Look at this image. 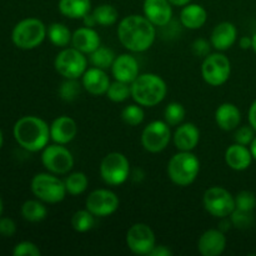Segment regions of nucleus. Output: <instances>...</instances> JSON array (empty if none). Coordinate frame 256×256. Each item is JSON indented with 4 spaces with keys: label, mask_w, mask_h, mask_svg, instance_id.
Segmentation results:
<instances>
[{
    "label": "nucleus",
    "mask_w": 256,
    "mask_h": 256,
    "mask_svg": "<svg viewBox=\"0 0 256 256\" xmlns=\"http://www.w3.org/2000/svg\"><path fill=\"white\" fill-rule=\"evenodd\" d=\"M155 25L142 15H129L119 22L118 38L124 48L132 52H146L154 44Z\"/></svg>",
    "instance_id": "nucleus-1"
},
{
    "label": "nucleus",
    "mask_w": 256,
    "mask_h": 256,
    "mask_svg": "<svg viewBox=\"0 0 256 256\" xmlns=\"http://www.w3.org/2000/svg\"><path fill=\"white\" fill-rule=\"evenodd\" d=\"M14 138L18 144L32 152H40L50 139V126L38 116H22L15 122Z\"/></svg>",
    "instance_id": "nucleus-2"
},
{
    "label": "nucleus",
    "mask_w": 256,
    "mask_h": 256,
    "mask_svg": "<svg viewBox=\"0 0 256 256\" xmlns=\"http://www.w3.org/2000/svg\"><path fill=\"white\" fill-rule=\"evenodd\" d=\"M168 88L156 74L139 75L132 82V96L142 106H155L166 96Z\"/></svg>",
    "instance_id": "nucleus-3"
},
{
    "label": "nucleus",
    "mask_w": 256,
    "mask_h": 256,
    "mask_svg": "<svg viewBox=\"0 0 256 256\" xmlns=\"http://www.w3.org/2000/svg\"><path fill=\"white\" fill-rule=\"evenodd\" d=\"M200 162L192 152H180L172 155L168 164V175L174 184L189 186L196 180Z\"/></svg>",
    "instance_id": "nucleus-4"
},
{
    "label": "nucleus",
    "mask_w": 256,
    "mask_h": 256,
    "mask_svg": "<svg viewBox=\"0 0 256 256\" xmlns=\"http://www.w3.org/2000/svg\"><path fill=\"white\" fill-rule=\"evenodd\" d=\"M46 35V26L42 20L28 18L15 25L12 32V40L19 49L32 50L39 46Z\"/></svg>",
    "instance_id": "nucleus-5"
},
{
    "label": "nucleus",
    "mask_w": 256,
    "mask_h": 256,
    "mask_svg": "<svg viewBox=\"0 0 256 256\" xmlns=\"http://www.w3.org/2000/svg\"><path fill=\"white\" fill-rule=\"evenodd\" d=\"M32 192L35 196L48 204H58L62 202L66 195L65 182L54 174L42 172L32 178Z\"/></svg>",
    "instance_id": "nucleus-6"
},
{
    "label": "nucleus",
    "mask_w": 256,
    "mask_h": 256,
    "mask_svg": "<svg viewBox=\"0 0 256 256\" xmlns=\"http://www.w3.org/2000/svg\"><path fill=\"white\" fill-rule=\"evenodd\" d=\"M130 164L122 152H110L100 164V175L108 185L118 186L124 184L129 178Z\"/></svg>",
    "instance_id": "nucleus-7"
},
{
    "label": "nucleus",
    "mask_w": 256,
    "mask_h": 256,
    "mask_svg": "<svg viewBox=\"0 0 256 256\" xmlns=\"http://www.w3.org/2000/svg\"><path fill=\"white\" fill-rule=\"evenodd\" d=\"M55 70L65 79H79L86 72L88 60L84 52L74 46L64 49L56 55L54 62Z\"/></svg>",
    "instance_id": "nucleus-8"
},
{
    "label": "nucleus",
    "mask_w": 256,
    "mask_h": 256,
    "mask_svg": "<svg viewBox=\"0 0 256 256\" xmlns=\"http://www.w3.org/2000/svg\"><path fill=\"white\" fill-rule=\"evenodd\" d=\"M204 208L215 218H228L235 210V198L226 189L220 186L209 188L202 198Z\"/></svg>",
    "instance_id": "nucleus-9"
},
{
    "label": "nucleus",
    "mask_w": 256,
    "mask_h": 256,
    "mask_svg": "<svg viewBox=\"0 0 256 256\" xmlns=\"http://www.w3.org/2000/svg\"><path fill=\"white\" fill-rule=\"evenodd\" d=\"M232 72L229 58L224 54H209L202 65V74L205 82L212 86H220L228 82Z\"/></svg>",
    "instance_id": "nucleus-10"
},
{
    "label": "nucleus",
    "mask_w": 256,
    "mask_h": 256,
    "mask_svg": "<svg viewBox=\"0 0 256 256\" xmlns=\"http://www.w3.org/2000/svg\"><path fill=\"white\" fill-rule=\"evenodd\" d=\"M42 162L52 174H68L74 166V158L72 152L62 144L46 145L42 149Z\"/></svg>",
    "instance_id": "nucleus-11"
},
{
    "label": "nucleus",
    "mask_w": 256,
    "mask_h": 256,
    "mask_svg": "<svg viewBox=\"0 0 256 256\" xmlns=\"http://www.w3.org/2000/svg\"><path fill=\"white\" fill-rule=\"evenodd\" d=\"M172 139L170 125L166 122H152L142 134V144L149 152H160L169 145Z\"/></svg>",
    "instance_id": "nucleus-12"
},
{
    "label": "nucleus",
    "mask_w": 256,
    "mask_h": 256,
    "mask_svg": "<svg viewBox=\"0 0 256 256\" xmlns=\"http://www.w3.org/2000/svg\"><path fill=\"white\" fill-rule=\"evenodd\" d=\"M126 245L134 254L149 255L155 246L154 232L146 224H134L126 232Z\"/></svg>",
    "instance_id": "nucleus-13"
},
{
    "label": "nucleus",
    "mask_w": 256,
    "mask_h": 256,
    "mask_svg": "<svg viewBox=\"0 0 256 256\" xmlns=\"http://www.w3.org/2000/svg\"><path fill=\"white\" fill-rule=\"evenodd\" d=\"M119 198L108 189H98L90 192L85 206L94 216H109L119 209Z\"/></svg>",
    "instance_id": "nucleus-14"
},
{
    "label": "nucleus",
    "mask_w": 256,
    "mask_h": 256,
    "mask_svg": "<svg viewBox=\"0 0 256 256\" xmlns=\"http://www.w3.org/2000/svg\"><path fill=\"white\" fill-rule=\"evenodd\" d=\"M112 76L115 80L132 84L139 76V62L132 55L122 54L115 58L112 66Z\"/></svg>",
    "instance_id": "nucleus-15"
},
{
    "label": "nucleus",
    "mask_w": 256,
    "mask_h": 256,
    "mask_svg": "<svg viewBox=\"0 0 256 256\" xmlns=\"http://www.w3.org/2000/svg\"><path fill=\"white\" fill-rule=\"evenodd\" d=\"M226 248V236L219 229L206 230L200 236L198 249L202 256H219Z\"/></svg>",
    "instance_id": "nucleus-16"
},
{
    "label": "nucleus",
    "mask_w": 256,
    "mask_h": 256,
    "mask_svg": "<svg viewBox=\"0 0 256 256\" xmlns=\"http://www.w3.org/2000/svg\"><path fill=\"white\" fill-rule=\"evenodd\" d=\"M144 14L155 26H165L172 20V4L169 0H145Z\"/></svg>",
    "instance_id": "nucleus-17"
},
{
    "label": "nucleus",
    "mask_w": 256,
    "mask_h": 256,
    "mask_svg": "<svg viewBox=\"0 0 256 256\" xmlns=\"http://www.w3.org/2000/svg\"><path fill=\"white\" fill-rule=\"evenodd\" d=\"M78 134V125L72 118L62 115L56 118L50 125V138L56 144L65 145L72 142Z\"/></svg>",
    "instance_id": "nucleus-18"
},
{
    "label": "nucleus",
    "mask_w": 256,
    "mask_h": 256,
    "mask_svg": "<svg viewBox=\"0 0 256 256\" xmlns=\"http://www.w3.org/2000/svg\"><path fill=\"white\" fill-rule=\"evenodd\" d=\"M110 79L105 70L99 68H90L82 75V88L89 94L99 96V95L106 94L110 86Z\"/></svg>",
    "instance_id": "nucleus-19"
},
{
    "label": "nucleus",
    "mask_w": 256,
    "mask_h": 256,
    "mask_svg": "<svg viewBox=\"0 0 256 256\" xmlns=\"http://www.w3.org/2000/svg\"><path fill=\"white\" fill-rule=\"evenodd\" d=\"M200 140V132L192 122L182 124L174 134V144L180 152H192L196 148Z\"/></svg>",
    "instance_id": "nucleus-20"
},
{
    "label": "nucleus",
    "mask_w": 256,
    "mask_h": 256,
    "mask_svg": "<svg viewBox=\"0 0 256 256\" xmlns=\"http://www.w3.org/2000/svg\"><path fill=\"white\" fill-rule=\"evenodd\" d=\"M236 38L238 29L232 22H220L212 32V45L219 52H224L235 44Z\"/></svg>",
    "instance_id": "nucleus-21"
},
{
    "label": "nucleus",
    "mask_w": 256,
    "mask_h": 256,
    "mask_svg": "<svg viewBox=\"0 0 256 256\" xmlns=\"http://www.w3.org/2000/svg\"><path fill=\"white\" fill-rule=\"evenodd\" d=\"M100 42H102V40H100L99 34L92 28L89 26L75 30L72 38V46L79 52H84V54L94 52L100 46Z\"/></svg>",
    "instance_id": "nucleus-22"
},
{
    "label": "nucleus",
    "mask_w": 256,
    "mask_h": 256,
    "mask_svg": "<svg viewBox=\"0 0 256 256\" xmlns=\"http://www.w3.org/2000/svg\"><path fill=\"white\" fill-rule=\"evenodd\" d=\"M252 160V152L246 148V145L242 144H232L225 152V162L232 168V170L236 172H242L246 170L250 166Z\"/></svg>",
    "instance_id": "nucleus-23"
},
{
    "label": "nucleus",
    "mask_w": 256,
    "mask_h": 256,
    "mask_svg": "<svg viewBox=\"0 0 256 256\" xmlns=\"http://www.w3.org/2000/svg\"><path fill=\"white\" fill-rule=\"evenodd\" d=\"M215 120L220 129L230 132L239 126L240 122H242V112L236 105L232 104V102H224L216 109Z\"/></svg>",
    "instance_id": "nucleus-24"
},
{
    "label": "nucleus",
    "mask_w": 256,
    "mask_h": 256,
    "mask_svg": "<svg viewBox=\"0 0 256 256\" xmlns=\"http://www.w3.org/2000/svg\"><path fill=\"white\" fill-rule=\"evenodd\" d=\"M208 20V12L202 5L188 4L180 12V22L185 28L192 30L200 29L204 26Z\"/></svg>",
    "instance_id": "nucleus-25"
},
{
    "label": "nucleus",
    "mask_w": 256,
    "mask_h": 256,
    "mask_svg": "<svg viewBox=\"0 0 256 256\" xmlns=\"http://www.w3.org/2000/svg\"><path fill=\"white\" fill-rule=\"evenodd\" d=\"M90 0H60L59 10L69 19H82L90 12Z\"/></svg>",
    "instance_id": "nucleus-26"
},
{
    "label": "nucleus",
    "mask_w": 256,
    "mask_h": 256,
    "mask_svg": "<svg viewBox=\"0 0 256 256\" xmlns=\"http://www.w3.org/2000/svg\"><path fill=\"white\" fill-rule=\"evenodd\" d=\"M22 215L30 222H39L46 218L48 210L42 202L38 200H28L22 206Z\"/></svg>",
    "instance_id": "nucleus-27"
},
{
    "label": "nucleus",
    "mask_w": 256,
    "mask_h": 256,
    "mask_svg": "<svg viewBox=\"0 0 256 256\" xmlns=\"http://www.w3.org/2000/svg\"><path fill=\"white\" fill-rule=\"evenodd\" d=\"M48 36L50 42L59 48H64L72 42V34L70 32L69 28L62 22H54L48 29Z\"/></svg>",
    "instance_id": "nucleus-28"
},
{
    "label": "nucleus",
    "mask_w": 256,
    "mask_h": 256,
    "mask_svg": "<svg viewBox=\"0 0 256 256\" xmlns=\"http://www.w3.org/2000/svg\"><path fill=\"white\" fill-rule=\"evenodd\" d=\"M115 58H116L115 56V52L110 48L102 46L100 45L94 52L90 54V62L92 64V66L106 70L112 66V62H114Z\"/></svg>",
    "instance_id": "nucleus-29"
},
{
    "label": "nucleus",
    "mask_w": 256,
    "mask_h": 256,
    "mask_svg": "<svg viewBox=\"0 0 256 256\" xmlns=\"http://www.w3.org/2000/svg\"><path fill=\"white\" fill-rule=\"evenodd\" d=\"M88 185H89L88 176L82 172H72V174H70L69 176L65 179L66 192H69L70 195H72V196L82 194V192L88 189Z\"/></svg>",
    "instance_id": "nucleus-30"
},
{
    "label": "nucleus",
    "mask_w": 256,
    "mask_h": 256,
    "mask_svg": "<svg viewBox=\"0 0 256 256\" xmlns=\"http://www.w3.org/2000/svg\"><path fill=\"white\" fill-rule=\"evenodd\" d=\"M96 24L102 25V26H110L114 25L118 20V10L112 5L102 4L100 6L95 8L92 12Z\"/></svg>",
    "instance_id": "nucleus-31"
},
{
    "label": "nucleus",
    "mask_w": 256,
    "mask_h": 256,
    "mask_svg": "<svg viewBox=\"0 0 256 256\" xmlns=\"http://www.w3.org/2000/svg\"><path fill=\"white\" fill-rule=\"evenodd\" d=\"M95 224L94 215L89 210H79L72 218V226L78 232H86L92 229Z\"/></svg>",
    "instance_id": "nucleus-32"
},
{
    "label": "nucleus",
    "mask_w": 256,
    "mask_h": 256,
    "mask_svg": "<svg viewBox=\"0 0 256 256\" xmlns=\"http://www.w3.org/2000/svg\"><path fill=\"white\" fill-rule=\"evenodd\" d=\"M106 95L108 98L114 102H125L128 98L132 96V84L115 80L114 82L110 84L109 89H108L106 92Z\"/></svg>",
    "instance_id": "nucleus-33"
},
{
    "label": "nucleus",
    "mask_w": 256,
    "mask_h": 256,
    "mask_svg": "<svg viewBox=\"0 0 256 256\" xmlns=\"http://www.w3.org/2000/svg\"><path fill=\"white\" fill-rule=\"evenodd\" d=\"M185 112L184 106H182L180 102H170L166 108H165L164 112V118L165 122L170 125V126H176L182 122V120L185 119Z\"/></svg>",
    "instance_id": "nucleus-34"
},
{
    "label": "nucleus",
    "mask_w": 256,
    "mask_h": 256,
    "mask_svg": "<svg viewBox=\"0 0 256 256\" xmlns=\"http://www.w3.org/2000/svg\"><path fill=\"white\" fill-rule=\"evenodd\" d=\"M82 94V85L76 79H66L59 88V96L64 102H74Z\"/></svg>",
    "instance_id": "nucleus-35"
},
{
    "label": "nucleus",
    "mask_w": 256,
    "mask_h": 256,
    "mask_svg": "<svg viewBox=\"0 0 256 256\" xmlns=\"http://www.w3.org/2000/svg\"><path fill=\"white\" fill-rule=\"evenodd\" d=\"M122 119L125 124L130 126H136L142 124L144 120V110L142 109V105L132 104L125 108L122 112Z\"/></svg>",
    "instance_id": "nucleus-36"
},
{
    "label": "nucleus",
    "mask_w": 256,
    "mask_h": 256,
    "mask_svg": "<svg viewBox=\"0 0 256 256\" xmlns=\"http://www.w3.org/2000/svg\"><path fill=\"white\" fill-rule=\"evenodd\" d=\"M230 220L232 222V226L236 229H249L254 222V215H252V212L235 209L230 215Z\"/></svg>",
    "instance_id": "nucleus-37"
},
{
    "label": "nucleus",
    "mask_w": 256,
    "mask_h": 256,
    "mask_svg": "<svg viewBox=\"0 0 256 256\" xmlns=\"http://www.w3.org/2000/svg\"><path fill=\"white\" fill-rule=\"evenodd\" d=\"M256 206V196L254 192H240L235 198V209L245 210V212H252Z\"/></svg>",
    "instance_id": "nucleus-38"
},
{
    "label": "nucleus",
    "mask_w": 256,
    "mask_h": 256,
    "mask_svg": "<svg viewBox=\"0 0 256 256\" xmlns=\"http://www.w3.org/2000/svg\"><path fill=\"white\" fill-rule=\"evenodd\" d=\"M12 255L14 256H40L39 248L32 242H22L14 248L12 250Z\"/></svg>",
    "instance_id": "nucleus-39"
},
{
    "label": "nucleus",
    "mask_w": 256,
    "mask_h": 256,
    "mask_svg": "<svg viewBox=\"0 0 256 256\" xmlns=\"http://www.w3.org/2000/svg\"><path fill=\"white\" fill-rule=\"evenodd\" d=\"M254 128L250 125V126H242L236 132H235V142L238 144L242 145H249L252 144V142L254 140L255 134H254Z\"/></svg>",
    "instance_id": "nucleus-40"
},
{
    "label": "nucleus",
    "mask_w": 256,
    "mask_h": 256,
    "mask_svg": "<svg viewBox=\"0 0 256 256\" xmlns=\"http://www.w3.org/2000/svg\"><path fill=\"white\" fill-rule=\"evenodd\" d=\"M16 232V224L10 218H0V235L10 238Z\"/></svg>",
    "instance_id": "nucleus-41"
},
{
    "label": "nucleus",
    "mask_w": 256,
    "mask_h": 256,
    "mask_svg": "<svg viewBox=\"0 0 256 256\" xmlns=\"http://www.w3.org/2000/svg\"><path fill=\"white\" fill-rule=\"evenodd\" d=\"M192 52L196 56L206 58L210 52V45L205 39H196L192 42Z\"/></svg>",
    "instance_id": "nucleus-42"
},
{
    "label": "nucleus",
    "mask_w": 256,
    "mask_h": 256,
    "mask_svg": "<svg viewBox=\"0 0 256 256\" xmlns=\"http://www.w3.org/2000/svg\"><path fill=\"white\" fill-rule=\"evenodd\" d=\"M172 250L168 249V248L164 246V245H159V246L155 245L154 249H152L149 254V256H172Z\"/></svg>",
    "instance_id": "nucleus-43"
},
{
    "label": "nucleus",
    "mask_w": 256,
    "mask_h": 256,
    "mask_svg": "<svg viewBox=\"0 0 256 256\" xmlns=\"http://www.w3.org/2000/svg\"><path fill=\"white\" fill-rule=\"evenodd\" d=\"M249 122L256 132V100L252 104L249 110Z\"/></svg>",
    "instance_id": "nucleus-44"
},
{
    "label": "nucleus",
    "mask_w": 256,
    "mask_h": 256,
    "mask_svg": "<svg viewBox=\"0 0 256 256\" xmlns=\"http://www.w3.org/2000/svg\"><path fill=\"white\" fill-rule=\"evenodd\" d=\"M82 20H84L85 26L92 28L95 24H96V20H95L94 15H92V14H86L84 18H82Z\"/></svg>",
    "instance_id": "nucleus-45"
},
{
    "label": "nucleus",
    "mask_w": 256,
    "mask_h": 256,
    "mask_svg": "<svg viewBox=\"0 0 256 256\" xmlns=\"http://www.w3.org/2000/svg\"><path fill=\"white\" fill-rule=\"evenodd\" d=\"M240 46L242 49H249V48H252V38L249 36H242L240 39Z\"/></svg>",
    "instance_id": "nucleus-46"
},
{
    "label": "nucleus",
    "mask_w": 256,
    "mask_h": 256,
    "mask_svg": "<svg viewBox=\"0 0 256 256\" xmlns=\"http://www.w3.org/2000/svg\"><path fill=\"white\" fill-rule=\"evenodd\" d=\"M170 4L175 5V6H185V5L189 4L192 0H169Z\"/></svg>",
    "instance_id": "nucleus-47"
},
{
    "label": "nucleus",
    "mask_w": 256,
    "mask_h": 256,
    "mask_svg": "<svg viewBox=\"0 0 256 256\" xmlns=\"http://www.w3.org/2000/svg\"><path fill=\"white\" fill-rule=\"evenodd\" d=\"M250 152H252V159L256 160V136L254 138V140L252 142V144H250Z\"/></svg>",
    "instance_id": "nucleus-48"
},
{
    "label": "nucleus",
    "mask_w": 256,
    "mask_h": 256,
    "mask_svg": "<svg viewBox=\"0 0 256 256\" xmlns=\"http://www.w3.org/2000/svg\"><path fill=\"white\" fill-rule=\"evenodd\" d=\"M252 49L256 52V32L254 34V36H252Z\"/></svg>",
    "instance_id": "nucleus-49"
},
{
    "label": "nucleus",
    "mask_w": 256,
    "mask_h": 256,
    "mask_svg": "<svg viewBox=\"0 0 256 256\" xmlns=\"http://www.w3.org/2000/svg\"><path fill=\"white\" fill-rule=\"evenodd\" d=\"M2 210H4V204H2V198H0V218H2Z\"/></svg>",
    "instance_id": "nucleus-50"
},
{
    "label": "nucleus",
    "mask_w": 256,
    "mask_h": 256,
    "mask_svg": "<svg viewBox=\"0 0 256 256\" xmlns=\"http://www.w3.org/2000/svg\"><path fill=\"white\" fill-rule=\"evenodd\" d=\"M2 142H4V138H2V130H0V149H2Z\"/></svg>",
    "instance_id": "nucleus-51"
}]
</instances>
